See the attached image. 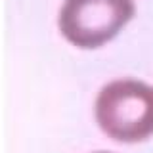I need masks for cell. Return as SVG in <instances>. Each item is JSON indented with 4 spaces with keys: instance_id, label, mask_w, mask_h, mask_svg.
<instances>
[{
    "instance_id": "cell-1",
    "label": "cell",
    "mask_w": 153,
    "mask_h": 153,
    "mask_svg": "<svg viewBox=\"0 0 153 153\" xmlns=\"http://www.w3.org/2000/svg\"><path fill=\"white\" fill-rule=\"evenodd\" d=\"M96 121L117 142L147 140L153 134V86L132 79L109 82L96 100Z\"/></svg>"
},
{
    "instance_id": "cell-3",
    "label": "cell",
    "mask_w": 153,
    "mask_h": 153,
    "mask_svg": "<svg viewBox=\"0 0 153 153\" xmlns=\"http://www.w3.org/2000/svg\"><path fill=\"white\" fill-rule=\"evenodd\" d=\"M100 153H105V151H100Z\"/></svg>"
},
{
    "instance_id": "cell-2",
    "label": "cell",
    "mask_w": 153,
    "mask_h": 153,
    "mask_svg": "<svg viewBox=\"0 0 153 153\" xmlns=\"http://www.w3.org/2000/svg\"><path fill=\"white\" fill-rule=\"evenodd\" d=\"M132 17V0H65L57 23L71 44L90 50L115 38Z\"/></svg>"
}]
</instances>
